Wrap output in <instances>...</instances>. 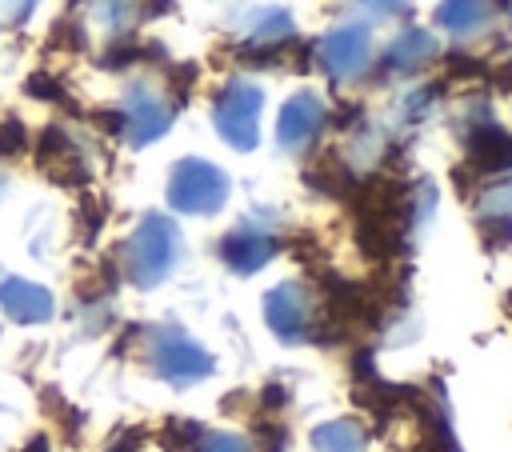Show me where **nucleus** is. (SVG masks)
I'll use <instances>...</instances> for the list:
<instances>
[{"label":"nucleus","mask_w":512,"mask_h":452,"mask_svg":"<svg viewBox=\"0 0 512 452\" xmlns=\"http://www.w3.org/2000/svg\"><path fill=\"white\" fill-rule=\"evenodd\" d=\"M176 256H180V232L160 212L144 216L124 244V268H128L132 284H140V288H156L172 272Z\"/></svg>","instance_id":"obj_1"},{"label":"nucleus","mask_w":512,"mask_h":452,"mask_svg":"<svg viewBox=\"0 0 512 452\" xmlns=\"http://www.w3.org/2000/svg\"><path fill=\"white\" fill-rule=\"evenodd\" d=\"M228 200V176L208 164V160H180L168 176V204L176 212H188V216H204V212H216L220 204Z\"/></svg>","instance_id":"obj_2"},{"label":"nucleus","mask_w":512,"mask_h":452,"mask_svg":"<svg viewBox=\"0 0 512 452\" xmlns=\"http://www.w3.org/2000/svg\"><path fill=\"white\" fill-rule=\"evenodd\" d=\"M260 108H264V92L248 80H232L216 100H212V120H216V132L248 152L256 148V136H260Z\"/></svg>","instance_id":"obj_3"},{"label":"nucleus","mask_w":512,"mask_h":452,"mask_svg":"<svg viewBox=\"0 0 512 452\" xmlns=\"http://www.w3.org/2000/svg\"><path fill=\"white\" fill-rule=\"evenodd\" d=\"M148 360H152L156 376H164L168 384H192L212 372V356L180 328L148 332Z\"/></svg>","instance_id":"obj_4"},{"label":"nucleus","mask_w":512,"mask_h":452,"mask_svg":"<svg viewBox=\"0 0 512 452\" xmlns=\"http://www.w3.org/2000/svg\"><path fill=\"white\" fill-rule=\"evenodd\" d=\"M264 320H268V328H272L280 340H288V344L308 340V336L316 332V320H320L316 296H312L304 284L284 280V284H276V288L264 296Z\"/></svg>","instance_id":"obj_5"},{"label":"nucleus","mask_w":512,"mask_h":452,"mask_svg":"<svg viewBox=\"0 0 512 452\" xmlns=\"http://www.w3.org/2000/svg\"><path fill=\"white\" fill-rule=\"evenodd\" d=\"M372 60V36L368 28L360 24H348V28H336L320 40V64L336 76V80H352L368 68Z\"/></svg>","instance_id":"obj_6"},{"label":"nucleus","mask_w":512,"mask_h":452,"mask_svg":"<svg viewBox=\"0 0 512 452\" xmlns=\"http://www.w3.org/2000/svg\"><path fill=\"white\" fill-rule=\"evenodd\" d=\"M120 120H124V136H128V144H152L156 136L168 132V124H172V108H168L152 88L136 84V88L128 92V100H124V108H120Z\"/></svg>","instance_id":"obj_7"},{"label":"nucleus","mask_w":512,"mask_h":452,"mask_svg":"<svg viewBox=\"0 0 512 452\" xmlns=\"http://www.w3.org/2000/svg\"><path fill=\"white\" fill-rule=\"evenodd\" d=\"M320 128H324V104H320V96L316 92H300V96H292L280 108L276 140H280V148L300 152V148H308L320 136Z\"/></svg>","instance_id":"obj_8"},{"label":"nucleus","mask_w":512,"mask_h":452,"mask_svg":"<svg viewBox=\"0 0 512 452\" xmlns=\"http://www.w3.org/2000/svg\"><path fill=\"white\" fill-rule=\"evenodd\" d=\"M276 252V236L264 232V228H252V224H240L232 228L224 240H220V260L232 268V272H260Z\"/></svg>","instance_id":"obj_9"},{"label":"nucleus","mask_w":512,"mask_h":452,"mask_svg":"<svg viewBox=\"0 0 512 452\" xmlns=\"http://www.w3.org/2000/svg\"><path fill=\"white\" fill-rule=\"evenodd\" d=\"M0 308H4L16 324H44L56 304H52V292H48V288L12 276V280L0 284Z\"/></svg>","instance_id":"obj_10"},{"label":"nucleus","mask_w":512,"mask_h":452,"mask_svg":"<svg viewBox=\"0 0 512 452\" xmlns=\"http://www.w3.org/2000/svg\"><path fill=\"white\" fill-rule=\"evenodd\" d=\"M468 164L480 172H500L512 164V136L496 124H472L468 128Z\"/></svg>","instance_id":"obj_11"},{"label":"nucleus","mask_w":512,"mask_h":452,"mask_svg":"<svg viewBox=\"0 0 512 452\" xmlns=\"http://www.w3.org/2000/svg\"><path fill=\"white\" fill-rule=\"evenodd\" d=\"M40 168H44L48 176L64 180V184H76V180H84V172H88L80 148H76L60 128H48V132H44V140H40Z\"/></svg>","instance_id":"obj_12"},{"label":"nucleus","mask_w":512,"mask_h":452,"mask_svg":"<svg viewBox=\"0 0 512 452\" xmlns=\"http://www.w3.org/2000/svg\"><path fill=\"white\" fill-rule=\"evenodd\" d=\"M488 20H492L488 0H440L436 8V24L452 36H476L488 28Z\"/></svg>","instance_id":"obj_13"},{"label":"nucleus","mask_w":512,"mask_h":452,"mask_svg":"<svg viewBox=\"0 0 512 452\" xmlns=\"http://www.w3.org/2000/svg\"><path fill=\"white\" fill-rule=\"evenodd\" d=\"M436 56V40L424 28H408L388 44V68L392 72H416Z\"/></svg>","instance_id":"obj_14"},{"label":"nucleus","mask_w":512,"mask_h":452,"mask_svg":"<svg viewBox=\"0 0 512 452\" xmlns=\"http://www.w3.org/2000/svg\"><path fill=\"white\" fill-rule=\"evenodd\" d=\"M284 40H292V16L280 8H260L256 24L244 32V52H256V48L276 52L284 48Z\"/></svg>","instance_id":"obj_15"},{"label":"nucleus","mask_w":512,"mask_h":452,"mask_svg":"<svg viewBox=\"0 0 512 452\" xmlns=\"http://www.w3.org/2000/svg\"><path fill=\"white\" fill-rule=\"evenodd\" d=\"M480 224L500 244L512 240V184H492L480 192Z\"/></svg>","instance_id":"obj_16"},{"label":"nucleus","mask_w":512,"mask_h":452,"mask_svg":"<svg viewBox=\"0 0 512 452\" xmlns=\"http://www.w3.org/2000/svg\"><path fill=\"white\" fill-rule=\"evenodd\" d=\"M312 444L320 448V452H364V444H368V436H364V428L356 424V420H328V424H320L316 432H312Z\"/></svg>","instance_id":"obj_17"},{"label":"nucleus","mask_w":512,"mask_h":452,"mask_svg":"<svg viewBox=\"0 0 512 452\" xmlns=\"http://www.w3.org/2000/svg\"><path fill=\"white\" fill-rule=\"evenodd\" d=\"M192 452H252V444L236 432H200Z\"/></svg>","instance_id":"obj_18"},{"label":"nucleus","mask_w":512,"mask_h":452,"mask_svg":"<svg viewBox=\"0 0 512 452\" xmlns=\"http://www.w3.org/2000/svg\"><path fill=\"white\" fill-rule=\"evenodd\" d=\"M436 96H440V88H420V92H412V96L404 100V116H408V120H424V116L432 112Z\"/></svg>","instance_id":"obj_19"},{"label":"nucleus","mask_w":512,"mask_h":452,"mask_svg":"<svg viewBox=\"0 0 512 452\" xmlns=\"http://www.w3.org/2000/svg\"><path fill=\"white\" fill-rule=\"evenodd\" d=\"M96 12H100V20H104V24L124 28V24H128V16H132V0H96Z\"/></svg>","instance_id":"obj_20"},{"label":"nucleus","mask_w":512,"mask_h":452,"mask_svg":"<svg viewBox=\"0 0 512 452\" xmlns=\"http://www.w3.org/2000/svg\"><path fill=\"white\" fill-rule=\"evenodd\" d=\"M360 8H368L372 16H396V12H408V0H352Z\"/></svg>","instance_id":"obj_21"},{"label":"nucleus","mask_w":512,"mask_h":452,"mask_svg":"<svg viewBox=\"0 0 512 452\" xmlns=\"http://www.w3.org/2000/svg\"><path fill=\"white\" fill-rule=\"evenodd\" d=\"M20 148H24V128L16 120H8L0 128V152H20Z\"/></svg>","instance_id":"obj_22"},{"label":"nucleus","mask_w":512,"mask_h":452,"mask_svg":"<svg viewBox=\"0 0 512 452\" xmlns=\"http://www.w3.org/2000/svg\"><path fill=\"white\" fill-rule=\"evenodd\" d=\"M28 92L32 96H44V100H64V88L56 80H44V76H32L28 80Z\"/></svg>","instance_id":"obj_23"},{"label":"nucleus","mask_w":512,"mask_h":452,"mask_svg":"<svg viewBox=\"0 0 512 452\" xmlns=\"http://www.w3.org/2000/svg\"><path fill=\"white\" fill-rule=\"evenodd\" d=\"M32 8H36V0H4V12H8V20H24Z\"/></svg>","instance_id":"obj_24"},{"label":"nucleus","mask_w":512,"mask_h":452,"mask_svg":"<svg viewBox=\"0 0 512 452\" xmlns=\"http://www.w3.org/2000/svg\"><path fill=\"white\" fill-rule=\"evenodd\" d=\"M500 4H504V12H508V16H512V0H500Z\"/></svg>","instance_id":"obj_25"},{"label":"nucleus","mask_w":512,"mask_h":452,"mask_svg":"<svg viewBox=\"0 0 512 452\" xmlns=\"http://www.w3.org/2000/svg\"><path fill=\"white\" fill-rule=\"evenodd\" d=\"M0 188H4V184H0Z\"/></svg>","instance_id":"obj_26"}]
</instances>
